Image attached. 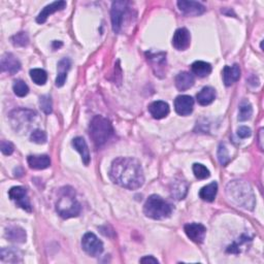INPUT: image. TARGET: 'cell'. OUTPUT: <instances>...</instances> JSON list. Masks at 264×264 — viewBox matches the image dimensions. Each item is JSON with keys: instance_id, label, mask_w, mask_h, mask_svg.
I'll return each mask as SVG.
<instances>
[{"instance_id": "1", "label": "cell", "mask_w": 264, "mask_h": 264, "mask_svg": "<svg viewBox=\"0 0 264 264\" xmlns=\"http://www.w3.org/2000/svg\"><path fill=\"white\" fill-rule=\"evenodd\" d=\"M110 177L120 187L136 190L144 183V175L139 160L130 157H120L113 161Z\"/></svg>"}, {"instance_id": "2", "label": "cell", "mask_w": 264, "mask_h": 264, "mask_svg": "<svg viewBox=\"0 0 264 264\" xmlns=\"http://www.w3.org/2000/svg\"><path fill=\"white\" fill-rule=\"evenodd\" d=\"M226 195L237 207L252 211L255 208L256 198L251 185L246 181H232L226 187Z\"/></svg>"}, {"instance_id": "3", "label": "cell", "mask_w": 264, "mask_h": 264, "mask_svg": "<svg viewBox=\"0 0 264 264\" xmlns=\"http://www.w3.org/2000/svg\"><path fill=\"white\" fill-rule=\"evenodd\" d=\"M56 211L63 219L77 217L81 213V204L76 200L72 188L62 189L60 197L56 203Z\"/></svg>"}, {"instance_id": "4", "label": "cell", "mask_w": 264, "mask_h": 264, "mask_svg": "<svg viewBox=\"0 0 264 264\" xmlns=\"http://www.w3.org/2000/svg\"><path fill=\"white\" fill-rule=\"evenodd\" d=\"M173 212V205L164 200L159 195H151L145 201L144 213L148 218L153 220H163L170 217Z\"/></svg>"}, {"instance_id": "5", "label": "cell", "mask_w": 264, "mask_h": 264, "mask_svg": "<svg viewBox=\"0 0 264 264\" xmlns=\"http://www.w3.org/2000/svg\"><path fill=\"white\" fill-rule=\"evenodd\" d=\"M90 138L96 146H101L114 135L112 123L102 116H95L89 126Z\"/></svg>"}, {"instance_id": "6", "label": "cell", "mask_w": 264, "mask_h": 264, "mask_svg": "<svg viewBox=\"0 0 264 264\" xmlns=\"http://www.w3.org/2000/svg\"><path fill=\"white\" fill-rule=\"evenodd\" d=\"M128 12V2L116 1L112 6V26L115 33H120L124 22V16Z\"/></svg>"}, {"instance_id": "7", "label": "cell", "mask_w": 264, "mask_h": 264, "mask_svg": "<svg viewBox=\"0 0 264 264\" xmlns=\"http://www.w3.org/2000/svg\"><path fill=\"white\" fill-rule=\"evenodd\" d=\"M82 247L88 255L92 257L99 256L103 252L102 241L92 232H88L83 237Z\"/></svg>"}, {"instance_id": "8", "label": "cell", "mask_w": 264, "mask_h": 264, "mask_svg": "<svg viewBox=\"0 0 264 264\" xmlns=\"http://www.w3.org/2000/svg\"><path fill=\"white\" fill-rule=\"evenodd\" d=\"M8 196L13 201L16 202L18 207L22 208L23 210L27 212H31V204L29 202L27 191L25 188L21 187V186H17V187H13L8 191Z\"/></svg>"}, {"instance_id": "9", "label": "cell", "mask_w": 264, "mask_h": 264, "mask_svg": "<svg viewBox=\"0 0 264 264\" xmlns=\"http://www.w3.org/2000/svg\"><path fill=\"white\" fill-rule=\"evenodd\" d=\"M184 230L187 237L196 243H201L205 239V234H207V228L199 223H190L185 225Z\"/></svg>"}, {"instance_id": "10", "label": "cell", "mask_w": 264, "mask_h": 264, "mask_svg": "<svg viewBox=\"0 0 264 264\" xmlns=\"http://www.w3.org/2000/svg\"><path fill=\"white\" fill-rule=\"evenodd\" d=\"M194 99L188 95H180L174 99V110L181 116H188L193 112Z\"/></svg>"}, {"instance_id": "11", "label": "cell", "mask_w": 264, "mask_h": 264, "mask_svg": "<svg viewBox=\"0 0 264 264\" xmlns=\"http://www.w3.org/2000/svg\"><path fill=\"white\" fill-rule=\"evenodd\" d=\"M0 66L3 72H7L9 74H15L21 70V63L17 59L12 53H5L1 57Z\"/></svg>"}, {"instance_id": "12", "label": "cell", "mask_w": 264, "mask_h": 264, "mask_svg": "<svg viewBox=\"0 0 264 264\" xmlns=\"http://www.w3.org/2000/svg\"><path fill=\"white\" fill-rule=\"evenodd\" d=\"M191 43L190 32L186 28H179L172 37V46L179 51H185Z\"/></svg>"}, {"instance_id": "13", "label": "cell", "mask_w": 264, "mask_h": 264, "mask_svg": "<svg viewBox=\"0 0 264 264\" xmlns=\"http://www.w3.org/2000/svg\"><path fill=\"white\" fill-rule=\"evenodd\" d=\"M145 55L153 67L155 75L159 76L160 74H164V67L166 66V54L146 52Z\"/></svg>"}, {"instance_id": "14", "label": "cell", "mask_w": 264, "mask_h": 264, "mask_svg": "<svg viewBox=\"0 0 264 264\" xmlns=\"http://www.w3.org/2000/svg\"><path fill=\"white\" fill-rule=\"evenodd\" d=\"M180 11L187 16H199L205 12V6L197 1H178Z\"/></svg>"}, {"instance_id": "15", "label": "cell", "mask_w": 264, "mask_h": 264, "mask_svg": "<svg viewBox=\"0 0 264 264\" xmlns=\"http://www.w3.org/2000/svg\"><path fill=\"white\" fill-rule=\"evenodd\" d=\"M65 6H66L65 1H55L51 4L47 5L46 7H44V9L40 13V15L36 17V22L38 24H44L48 17L56 12L62 11V9L65 8Z\"/></svg>"}, {"instance_id": "16", "label": "cell", "mask_w": 264, "mask_h": 264, "mask_svg": "<svg viewBox=\"0 0 264 264\" xmlns=\"http://www.w3.org/2000/svg\"><path fill=\"white\" fill-rule=\"evenodd\" d=\"M27 162L30 168L41 170L50 168L51 159L48 155H30L28 156Z\"/></svg>"}, {"instance_id": "17", "label": "cell", "mask_w": 264, "mask_h": 264, "mask_svg": "<svg viewBox=\"0 0 264 264\" xmlns=\"http://www.w3.org/2000/svg\"><path fill=\"white\" fill-rule=\"evenodd\" d=\"M240 77V67L238 64L232 66H225L223 70V81L226 86H231L238 82Z\"/></svg>"}, {"instance_id": "18", "label": "cell", "mask_w": 264, "mask_h": 264, "mask_svg": "<svg viewBox=\"0 0 264 264\" xmlns=\"http://www.w3.org/2000/svg\"><path fill=\"white\" fill-rule=\"evenodd\" d=\"M149 112L154 119H163L169 114V105L165 101H154L149 105Z\"/></svg>"}, {"instance_id": "19", "label": "cell", "mask_w": 264, "mask_h": 264, "mask_svg": "<svg viewBox=\"0 0 264 264\" xmlns=\"http://www.w3.org/2000/svg\"><path fill=\"white\" fill-rule=\"evenodd\" d=\"M72 62L68 58H64V59L60 60L58 63V74L56 77V86L57 87H62L65 84V81L67 79V73L71 70Z\"/></svg>"}, {"instance_id": "20", "label": "cell", "mask_w": 264, "mask_h": 264, "mask_svg": "<svg viewBox=\"0 0 264 264\" xmlns=\"http://www.w3.org/2000/svg\"><path fill=\"white\" fill-rule=\"evenodd\" d=\"M5 238L9 241L23 243L26 241L27 236L26 231L23 228L19 226H9L5 229Z\"/></svg>"}, {"instance_id": "21", "label": "cell", "mask_w": 264, "mask_h": 264, "mask_svg": "<svg viewBox=\"0 0 264 264\" xmlns=\"http://www.w3.org/2000/svg\"><path fill=\"white\" fill-rule=\"evenodd\" d=\"M175 87L178 88L180 91H186L190 89L194 85L195 80L193 74L187 72H182L177 76H175Z\"/></svg>"}, {"instance_id": "22", "label": "cell", "mask_w": 264, "mask_h": 264, "mask_svg": "<svg viewBox=\"0 0 264 264\" xmlns=\"http://www.w3.org/2000/svg\"><path fill=\"white\" fill-rule=\"evenodd\" d=\"M72 145L74 146V149L79 152L82 156V160L85 165H89L91 157H90V152L88 149V144L86 141L83 138H75L72 141Z\"/></svg>"}, {"instance_id": "23", "label": "cell", "mask_w": 264, "mask_h": 264, "mask_svg": "<svg viewBox=\"0 0 264 264\" xmlns=\"http://www.w3.org/2000/svg\"><path fill=\"white\" fill-rule=\"evenodd\" d=\"M197 101L200 105H209L216 99V91L212 87H204L196 95Z\"/></svg>"}, {"instance_id": "24", "label": "cell", "mask_w": 264, "mask_h": 264, "mask_svg": "<svg viewBox=\"0 0 264 264\" xmlns=\"http://www.w3.org/2000/svg\"><path fill=\"white\" fill-rule=\"evenodd\" d=\"M218 192V184L216 182H213L208 186H204L203 188L199 191V197L208 202H212L216 198V195Z\"/></svg>"}, {"instance_id": "25", "label": "cell", "mask_w": 264, "mask_h": 264, "mask_svg": "<svg viewBox=\"0 0 264 264\" xmlns=\"http://www.w3.org/2000/svg\"><path fill=\"white\" fill-rule=\"evenodd\" d=\"M1 260L8 263H16L22 261V254L14 248H2L1 249Z\"/></svg>"}, {"instance_id": "26", "label": "cell", "mask_w": 264, "mask_h": 264, "mask_svg": "<svg viewBox=\"0 0 264 264\" xmlns=\"http://www.w3.org/2000/svg\"><path fill=\"white\" fill-rule=\"evenodd\" d=\"M191 70L194 74L199 77H205L212 72V65L204 61H195L191 65Z\"/></svg>"}, {"instance_id": "27", "label": "cell", "mask_w": 264, "mask_h": 264, "mask_svg": "<svg viewBox=\"0 0 264 264\" xmlns=\"http://www.w3.org/2000/svg\"><path fill=\"white\" fill-rule=\"evenodd\" d=\"M253 115V107L250 101L247 99H242L240 103L239 106V121L243 122L251 119V117Z\"/></svg>"}, {"instance_id": "28", "label": "cell", "mask_w": 264, "mask_h": 264, "mask_svg": "<svg viewBox=\"0 0 264 264\" xmlns=\"http://www.w3.org/2000/svg\"><path fill=\"white\" fill-rule=\"evenodd\" d=\"M30 77L36 85L43 86L47 83L48 74L44 70H41V68H33V70L30 71Z\"/></svg>"}, {"instance_id": "29", "label": "cell", "mask_w": 264, "mask_h": 264, "mask_svg": "<svg viewBox=\"0 0 264 264\" xmlns=\"http://www.w3.org/2000/svg\"><path fill=\"white\" fill-rule=\"evenodd\" d=\"M187 185L184 182H178L173 185V187L171 189V195L177 199H183L185 197L186 193H187Z\"/></svg>"}, {"instance_id": "30", "label": "cell", "mask_w": 264, "mask_h": 264, "mask_svg": "<svg viewBox=\"0 0 264 264\" xmlns=\"http://www.w3.org/2000/svg\"><path fill=\"white\" fill-rule=\"evenodd\" d=\"M193 172L195 177H196L198 180H205L210 178V175H211L210 170L205 168L203 164H200V163H195L193 165Z\"/></svg>"}, {"instance_id": "31", "label": "cell", "mask_w": 264, "mask_h": 264, "mask_svg": "<svg viewBox=\"0 0 264 264\" xmlns=\"http://www.w3.org/2000/svg\"><path fill=\"white\" fill-rule=\"evenodd\" d=\"M13 89H14L15 94L19 97H25L29 93V88L27 84L22 80L15 81L13 85Z\"/></svg>"}, {"instance_id": "32", "label": "cell", "mask_w": 264, "mask_h": 264, "mask_svg": "<svg viewBox=\"0 0 264 264\" xmlns=\"http://www.w3.org/2000/svg\"><path fill=\"white\" fill-rule=\"evenodd\" d=\"M40 106L42 111L47 114L50 115L53 112V103H52V99L51 97L48 95H43L41 96L40 98Z\"/></svg>"}, {"instance_id": "33", "label": "cell", "mask_w": 264, "mask_h": 264, "mask_svg": "<svg viewBox=\"0 0 264 264\" xmlns=\"http://www.w3.org/2000/svg\"><path fill=\"white\" fill-rule=\"evenodd\" d=\"M12 43L15 47H25L29 43V37L26 32H19L12 37Z\"/></svg>"}, {"instance_id": "34", "label": "cell", "mask_w": 264, "mask_h": 264, "mask_svg": "<svg viewBox=\"0 0 264 264\" xmlns=\"http://www.w3.org/2000/svg\"><path fill=\"white\" fill-rule=\"evenodd\" d=\"M218 159H219V162L221 163V165H223V166H226L228 164V162L230 161V157L228 155L226 146H225L223 144H221L219 146Z\"/></svg>"}, {"instance_id": "35", "label": "cell", "mask_w": 264, "mask_h": 264, "mask_svg": "<svg viewBox=\"0 0 264 264\" xmlns=\"http://www.w3.org/2000/svg\"><path fill=\"white\" fill-rule=\"evenodd\" d=\"M30 140H31V142L38 144H45L47 142V133L41 129H36L31 133Z\"/></svg>"}, {"instance_id": "36", "label": "cell", "mask_w": 264, "mask_h": 264, "mask_svg": "<svg viewBox=\"0 0 264 264\" xmlns=\"http://www.w3.org/2000/svg\"><path fill=\"white\" fill-rule=\"evenodd\" d=\"M0 149H1L2 154L4 155H12L15 151L14 144L11 142H6V141H2L1 144H0Z\"/></svg>"}, {"instance_id": "37", "label": "cell", "mask_w": 264, "mask_h": 264, "mask_svg": "<svg viewBox=\"0 0 264 264\" xmlns=\"http://www.w3.org/2000/svg\"><path fill=\"white\" fill-rule=\"evenodd\" d=\"M252 134V131L247 126H241L238 129V135L240 139H248Z\"/></svg>"}, {"instance_id": "38", "label": "cell", "mask_w": 264, "mask_h": 264, "mask_svg": "<svg viewBox=\"0 0 264 264\" xmlns=\"http://www.w3.org/2000/svg\"><path fill=\"white\" fill-rule=\"evenodd\" d=\"M140 262L141 263H154V264H156V263L158 264L159 263V261L157 259H156V258H154L153 256H145V257L142 258L140 260Z\"/></svg>"}]
</instances>
